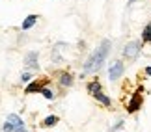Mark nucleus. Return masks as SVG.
<instances>
[{
    "instance_id": "obj_1",
    "label": "nucleus",
    "mask_w": 151,
    "mask_h": 132,
    "mask_svg": "<svg viewBox=\"0 0 151 132\" xmlns=\"http://www.w3.org/2000/svg\"><path fill=\"white\" fill-rule=\"evenodd\" d=\"M108 50H110V41H108V39H104V41L99 45V49H97L95 52L88 58V61H86L82 73L84 74H90V73L97 71V69L103 65V61H104V58H106V54H108Z\"/></svg>"
},
{
    "instance_id": "obj_2",
    "label": "nucleus",
    "mask_w": 151,
    "mask_h": 132,
    "mask_svg": "<svg viewBox=\"0 0 151 132\" xmlns=\"http://www.w3.org/2000/svg\"><path fill=\"white\" fill-rule=\"evenodd\" d=\"M6 123L11 127V132H26V127H24V123H22V119L19 116H15V113L8 116V121Z\"/></svg>"
},
{
    "instance_id": "obj_3",
    "label": "nucleus",
    "mask_w": 151,
    "mask_h": 132,
    "mask_svg": "<svg viewBox=\"0 0 151 132\" xmlns=\"http://www.w3.org/2000/svg\"><path fill=\"white\" fill-rule=\"evenodd\" d=\"M138 50H140V43L138 41H132L125 47V56L127 58H134V56L138 54Z\"/></svg>"
},
{
    "instance_id": "obj_4",
    "label": "nucleus",
    "mask_w": 151,
    "mask_h": 132,
    "mask_svg": "<svg viewBox=\"0 0 151 132\" xmlns=\"http://www.w3.org/2000/svg\"><path fill=\"white\" fill-rule=\"evenodd\" d=\"M108 74H110V80H118L121 74H123V65H121L119 61H116V64L110 67V73Z\"/></svg>"
},
{
    "instance_id": "obj_5",
    "label": "nucleus",
    "mask_w": 151,
    "mask_h": 132,
    "mask_svg": "<svg viewBox=\"0 0 151 132\" xmlns=\"http://www.w3.org/2000/svg\"><path fill=\"white\" fill-rule=\"evenodd\" d=\"M36 21H37V17H36V15H28V17H26V21L22 22V30H28L30 26H34V24H36Z\"/></svg>"
},
{
    "instance_id": "obj_6",
    "label": "nucleus",
    "mask_w": 151,
    "mask_h": 132,
    "mask_svg": "<svg viewBox=\"0 0 151 132\" xmlns=\"http://www.w3.org/2000/svg\"><path fill=\"white\" fill-rule=\"evenodd\" d=\"M138 106H140V95H134V99H132L131 102H129V112H136L138 110Z\"/></svg>"
},
{
    "instance_id": "obj_7",
    "label": "nucleus",
    "mask_w": 151,
    "mask_h": 132,
    "mask_svg": "<svg viewBox=\"0 0 151 132\" xmlns=\"http://www.w3.org/2000/svg\"><path fill=\"white\" fill-rule=\"evenodd\" d=\"M36 58H37V52H30L26 56V65L28 67H36Z\"/></svg>"
},
{
    "instance_id": "obj_8",
    "label": "nucleus",
    "mask_w": 151,
    "mask_h": 132,
    "mask_svg": "<svg viewBox=\"0 0 151 132\" xmlns=\"http://www.w3.org/2000/svg\"><path fill=\"white\" fill-rule=\"evenodd\" d=\"M56 123H58V117H56V116H49V117L43 121V127H54Z\"/></svg>"
},
{
    "instance_id": "obj_9",
    "label": "nucleus",
    "mask_w": 151,
    "mask_h": 132,
    "mask_svg": "<svg viewBox=\"0 0 151 132\" xmlns=\"http://www.w3.org/2000/svg\"><path fill=\"white\" fill-rule=\"evenodd\" d=\"M60 82H62V86H71V84H73V80H71V76H69V74L63 73L62 76H60Z\"/></svg>"
},
{
    "instance_id": "obj_10",
    "label": "nucleus",
    "mask_w": 151,
    "mask_h": 132,
    "mask_svg": "<svg viewBox=\"0 0 151 132\" xmlns=\"http://www.w3.org/2000/svg\"><path fill=\"white\" fill-rule=\"evenodd\" d=\"M93 97H95V99H99V101H101V102H103V104H106V106H108V104H110V99H108V97H104V95H103V93H101V91H97V93H95V95H93Z\"/></svg>"
},
{
    "instance_id": "obj_11",
    "label": "nucleus",
    "mask_w": 151,
    "mask_h": 132,
    "mask_svg": "<svg viewBox=\"0 0 151 132\" xmlns=\"http://www.w3.org/2000/svg\"><path fill=\"white\" fill-rule=\"evenodd\" d=\"M34 91H41V88H39L37 82H34V84H30V86L26 88V93H34Z\"/></svg>"
},
{
    "instance_id": "obj_12",
    "label": "nucleus",
    "mask_w": 151,
    "mask_h": 132,
    "mask_svg": "<svg viewBox=\"0 0 151 132\" xmlns=\"http://www.w3.org/2000/svg\"><path fill=\"white\" fill-rule=\"evenodd\" d=\"M99 88H101V86H99V82H91L88 89H90V91H91V93H93V95H95V93H97V91H99Z\"/></svg>"
},
{
    "instance_id": "obj_13",
    "label": "nucleus",
    "mask_w": 151,
    "mask_h": 132,
    "mask_svg": "<svg viewBox=\"0 0 151 132\" xmlns=\"http://www.w3.org/2000/svg\"><path fill=\"white\" fill-rule=\"evenodd\" d=\"M144 41H151V26H146L144 30Z\"/></svg>"
},
{
    "instance_id": "obj_14",
    "label": "nucleus",
    "mask_w": 151,
    "mask_h": 132,
    "mask_svg": "<svg viewBox=\"0 0 151 132\" xmlns=\"http://www.w3.org/2000/svg\"><path fill=\"white\" fill-rule=\"evenodd\" d=\"M41 93L45 95V99H49V101H50V99H54V93H52L50 89H41Z\"/></svg>"
},
{
    "instance_id": "obj_15",
    "label": "nucleus",
    "mask_w": 151,
    "mask_h": 132,
    "mask_svg": "<svg viewBox=\"0 0 151 132\" xmlns=\"http://www.w3.org/2000/svg\"><path fill=\"white\" fill-rule=\"evenodd\" d=\"M147 74H149V76H151V67H147V71H146Z\"/></svg>"
}]
</instances>
